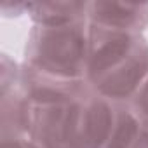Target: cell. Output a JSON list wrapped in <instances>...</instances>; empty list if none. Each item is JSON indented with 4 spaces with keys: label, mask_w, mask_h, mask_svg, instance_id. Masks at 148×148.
<instances>
[{
    "label": "cell",
    "mask_w": 148,
    "mask_h": 148,
    "mask_svg": "<svg viewBox=\"0 0 148 148\" xmlns=\"http://www.w3.org/2000/svg\"><path fill=\"white\" fill-rule=\"evenodd\" d=\"M148 79V40L89 23L86 82L112 103H129Z\"/></svg>",
    "instance_id": "obj_1"
},
{
    "label": "cell",
    "mask_w": 148,
    "mask_h": 148,
    "mask_svg": "<svg viewBox=\"0 0 148 148\" xmlns=\"http://www.w3.org/2000/svg\"><path fill=\"white\" fill-rule=\"evenodd\" d=\"M143 124L127 103H115L113 127L105 148H131L141 132Z\"/></svg>",
    "instance_id": "obj_8"
},
{
    "label": "cell",
    "mask_w": 148,
    "mask_h": 148,
    "mask_svg": "<svg viewBox=\"0 0 148 148\" xmlns=\"http://www.w3.org/2000/svg\"><path fill=\"white\" fill-rule=\"evenodd\" d=\"M2 148H42L35 139L26 138V139H11V141H2Z\"/></svg>",
    "instance_id": "obj_10"
},
{
    "label": "cell",
    "mask_w": 148,
    "mask_h": 148,
    "mask_svg": "<svg viewBox=\"0 0 148 148\" xmlns=\"http://www.w3.org/2000/svg\"><path fill=\"white\" fill-rule=\"evenodd\" d=\"M87 21L96 26L141 33L148 28V4L132 2H89Z\"/></svg>",
    "instance_id": "obj_6"
},
{
    "label": "cell",
    "mask_w": 148,
    "mask_h": 148,
    "mask_svg": "<svg viewBox=\"0 0 148 148\" xmlns=\"http://www.w3.org/2000/svg\"><path fill=\"white\" fill-rule=\"evenodd\" d=\"M19 86L25 98L30 101L33 108H44V106L61 105L64 101L73 99L87 87V82L51 77L37 70H32L21 63Z\"/></svg>",
    "instance_id": "obj_5"
},
{
    "label": "cell",
    "mask_w": 148,
    "mask_h": 148,
    "mask_svg": "<svg viewBox=\"0 0 148 148\" xmlns=\"http://www.w3.org/2000/svg\"><path fill=\"white\" fill-rule=\"evenodd\" d=\"M113 119L115 103L87 84L70 101L35 108L32 139L42 148H105Z\"/></svg>",
    "instance_id": "obj_2"
},
{
    "label": "cell",
    "mask_w": 148,
    "mask_h": 148,
    "mask_svg": "<svg viewBox=\"0 0 148 148\" xmlns=\"http://www.w3.org/2000/svg\"><path fill=\"white\" fill-rule=\"evenodd\" d=\"M131 106V110L134 112V115L139 119V122L148 127V79L143 82V86L139 87V91L134 94V98L127 103Z\"/></svg>",
    "instance_id": "obj_9"
},
{
    "label": "cell",
    "mask_w": 148,
    "mask_h": 148,
    "mask_svg": "<svg viewBox=\"0 0 148 148\" xmlns=\"http://www.w3.org/2000/svg\"><path fill=\"white\" fill-rule=\"evenodd\" d=\"M89 21L61 26L33 25L25 44L23 64L64 80H86Z\"/></svg>",
    "instance_id": "obj_3"
},
{
    "label": "cell",
    "mask_w": 148,
    "mask_h": 148,
    "mask_svg": "<svg viewBox=\"0 0 148 148\" xmlns=\"http://www.w3.org/2000/svg\"><path fill=\"white\" fill-rule=\"evenodd\" d=\"M89 2H26V14L33 25L61 26L87 21Z\"/></svg>",
    "instance_id": "obj_7"
},
{
    "label": "cell",
    "mask_w": 148,
    "mask_h": 148,
    "mask_svg": "<svg viewBox=\"0 0 148 148\" xmlns=\"http://www.w3.org/2000/svg\"><path fill=\"white\" fill-rule=\"evenodd\" d=\"M21 64L2 54L0 61V129L2 141L32 138L35 108L19 86Z\"/></svg>",
    "instance_id": "obj_4"
},
{
    "label": "cell",
    "mask_w": 148,
    "mask_h": 148,
    "mask_svg": "<svg viewBox=\"0 0 148 148\" xmlns=\"http://www.w3.org/2000/svg\"><path fill=\"white\" fill-rule=\"evenodd\" d=\"M131 148H148V127H141V132L139 136L136 138V141L132 143Z\"/></svg>",
    "instance_id": "obj_11"
}]
</instances>
